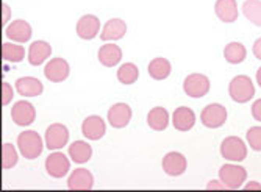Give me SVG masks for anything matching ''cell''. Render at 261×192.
<instances>
[{"mask_svg": "<svg viewBox=\"0 0 261 192\" xmlns=\"http://www.w3.org/2000/svg\"><path fill=\"white\" fill-rule=\"evenodd\" d=\"M17 147L23 158L35 159L42 153V139L36 131H22L17 136Z\"/></svg>", "mask_w": 261, "mask_h": 192, "instance_id": "1", "label": "cell"}, {"mask_svg": "<svg viewBox=\"0 0 261 192\" xmlns=\"http://www.w3.org/2000/svg\"><path fill=\"white\" fill-rule=\"evenodd\" d=\"M228 92L236 103H246L255 95V86L247 75H238L230 81Z\"/></svg>", "mask_w": 261, "mask_h": 192, "instance_id": "2", "label": "cell"}, {"mask_svg": "<svg viewBox=\"0 0 261 192\" xmlns=\"http://www.w3.org/2000/svg\"><path fill=\"white\" fill-rule=\"evenodd\" d=\"M221 155L228 161L240 162V161L246 159L247 147L241 138L230 136V138H225L221 144Z\"/></svg>", "mask_w": 261, "mask_h": 192, "instance_id": "3", "label": "cell"}, {"mask_svg": "<svg viewBox=\"0 0 261 192\" xmlns=\"http://www.w3.org/2000/svg\"><path fill=\"white\" fill-rule=\"evenodd\" d=\"M219 178L225 184L227 189H240L241 184L247 178V172L244 167L236 164H225L219 171Z\"/></svg>", "mask_w": 261, "mask_h": 192, "instance_id": "4", "label": "cell"}, {"mask_svg": "<svg viewBox=\"0 0 261 192\" xmlns=\"http://www.w3.org/2000/svg\"><path fill=\"white\" fill-rule=\"evenodd\" d=\"M200 119L206 128H219L227 121V109L219 103H211L203 108Z\"/></svg>", "mask_w": 261, "mask_h": 192, "instance_id": "5", "label": "cell"}, {"mask_svg": "<svg viewBox=\"0 0 261 192\" xmlns=\"http://www.w3.org/2000/svg\"><path fill=\"white\" fill-rule=\"evenodd\" d=\"M183 89L189 97L200 99V97H203V95H206L210 91V80L202 74L188 75L185 83H183Z\"/></svg>", "mask_w": 261, "mask_h": 192, "instance_id": "6", "label": "cell"}, {"mask_svg": "<svg viewBox=\"0 0 261 192\" xmlns=\"http://www.w3.org/2000/svg\"><path fill=\"white\" fill-rule=\"evenodd\" d=\"M69 141V131L61 124H54L45 131V146L49 150H58Z\"/></svg>", "mask_w": 261, "mask_h": 192, "instance_id": "7", "label": "cell"}, {"mask_svg": "<svg viewBox=\"0 0 261 192\" xmlns=\"http://www.w3.org/2000/svg\"><path fill=\"white\" fill-rule=\"evenodd\" d=\"M11 117L16 125L27 127L35 122L36 111L32 103H29L25 100H20V102H16V105L11 108Z\"/></svg>", "mask_w": 261, "mask_h": 192, "instance_id": "8", "label": "cell"}, {"mask_svg": "<svg viewBox=\"0 0 261 192\" xmlns=\"http://www.w3.org/2000/svg\"><path fill=\"white\" fill-rule=\"evenodd\" d=\"M69 167H70L69 159L66 158L64 153L60 152L49 155V158L45 159V171L54 178H63L69 172Z\"/></svg>", "mask_w": 261, "mask_h": 192, "instance_id": "9", "label": "cell"}, {"mask_svg": "<svg viewBox=\"0 0 261 192\" xmlns=\"http://www.w3.org/2000/svg\"><path fill=\"white\" fill-rule=\"evenodd\" d=\"M44 75L47 80H50L54 83H60L69 77V64L63 58H54L47 63L44 67Z\"/></svg>", "mask_w": 261, "mask_h": 192, "instance_id": "10", "label": "cell"}, {"mask_svg": "<svg viewBox=\"0 0 261 192\" xmlns=\"http://www.w3.org/2000/svg\"><path fill=\"white\" fill-rule=\"evenodd\" d=\"M132 119V108L125 103H116L108 111V122L114 128H124Z\"/></svg>", "mask_w": 261, "mask_h": 192, "instance_id": "11", "label": "cell"}, {"mask_svg": "<svg viewBox=\"0 0 261 192\" xmlns=\"http://www.w3.org/2000/svg\"><path fill=\"white\" fill-rule=\"evenodd\" d=\"M163 171L171 175L178 177L186 171V158L178 152H171L163 158Z\"/></svg>", "mask_w": 261, "mask_h": 192, "instance_id": "12", "label": "cell"}, {"mask_svg": "<svg viewBox=\"0 0 261 192\" xmlns=\"http://www.w3.org/2000/svg\"><path fill=\"white\" fill-rule=\"evenodd\" d=\"M82 131H83L85 138H88L91 141H97V139L103 138V134L107 131V127H105V122H103L102 117L89 116V117L85 119V122L82 125Z\"/></svg>", "mask_w": 261, "mask_h": 192, "instance_id": "13", "label": "cell"}, {"mask_svg": "<svg viewBox=\"0 0 261 192\" xmlns=\"http://www.w3.org/2000/svg\"><path fill=\"white\" fill-rule=\"evenodd\" d=\"M99 30H100V20L92 14L83 16L77 23V35L82 39H94L97 36Z\"/></svg>", "mask_w": 261, "mask_h": 192, "instance_id": "14", "label": "cell"}, {"mask_svg": "<svg viewBox=\"0 0 261 192\" xmlns=\"http://www.w3.org/2000/svg\"><path fill=\"white\" fill-rule=\"evenodd\" d=\"M7 38L16 42H27L32 38V27L25 20H14L7 27Z\"/></svg>", "mask_w": 261, "mask_h": 192, "instance_id": "15", "label": "cell"}, {"mask_svg": "<svg viewBox=\"0 0 261 192\" xmlns=\"http://www.w3.org/2000/svg\"><path fill=\"white\" fill-rule=\"evenodd\" d=\"M172 124L178 131H188V130H191L196 124V114L191 108L181 106V108L174 111Z\"/></svg>", "mask_w": 261, "mask_h": 192, "instance_id": "16", "label": "cell"}, {"mask_svg": "<svg viewBox=\"0 0 261 192\" xmlns=\"http://www.w3.org/2000/svg\"><path fill=\"white\" fill-rule=\"evenodd\" d=\"M94 184V178L88 169H77L70 174L67 180V187L72 190H88Z\"/></svg>", "mask_w": 261, "mask_h": 192, "instance_id": "17", "label": "cell"}, {"mask_svg": "<svg viewBox=\"0 0 261 192\" xmlns=\"http://www.w3.org/2000/svg\"><path fill=\"white\" fill-rule=\"evenodd\" d=\"M16 91L23 97H36L44 91L42 83L33 77H22L16 81Z\"/></svg>", "mask_w": 261, "mask_h": 192, "instance_id": "18", "label": "cell"}, {"mask_svg": "<svg viewBox=\"0 0 261 192\" xmlns=\"http://www.w3.org/2000/svg\"><path fill=\"white\" fill-rule=\"evenodd\" d=\"M127 33V25L125 22L121 19H111L105 23L103 32L100 33L102 41H117L124 38Z\"/></svg>", "mask_w": 261, "mask_h": 192, "instance_id": "19", "label": "cell"}, {"mask_svg": "<svg viewBox=\"0 0 261 192\" xmlns=\"http://www.w3.org/2000/svg\"><path fill=\"white\" fill-rule=\"evenodd\" d=\"M52 53V47L44 42V41H36L30 45L29 50V63L32 66H41Z\"/></svg>", "mask_w": 261, "mask_h": 192, "instance_id": "20", "label": "cell"}, {"mask_svg": "<svg viewBox=\"0 0 261 192\" xmlns=\"http://www.w3.org/2000/svg\"><path fill=\"white\" fill-rule=\"evenodd\" d=\"M122 60V50L116 44H105L99 49V61L105 67H114Z\"/></svg>", "mask_w": 261, "mask_h": 192, "instance_id": "21", "label": "cell"}, {"mask_svg": "<svg viewBox=\"0 0 261 192\" xmlns=\"http://www.w3.org/2000/svg\"><path fill=\"white\" fill-rule=\"evenodd\" d=\"M216 16L222 22H234L238 19V5H236V0H218L215 5Z\"/></svg>", "mask_w": 261, "mask_h": 192, "instance_id": "22", "label": "cell"}, {"mask_svg": "<svg viewBox=\"0 0 261 192\" xmlns=\"http://www.w3.org/2000/svg\"><path fill=\"white\" fill-rule=\"evenodd\" d=\"M147 124L152 130H156V131H163L168 128L169 125V114L164 108L161 106H156L153 109L149 111L147 114Z\"/></svg>", "mask_w": 261, "mask_h": 192, "instance_id": "23", "label": "cell"}, {"mask_svg": "<svg viewBox=\"0 0 261 192\" xmlns=\"http://www.w3.org/2000/svg\"><path fill=\"white\" fill-rule=\"evenodd\" d=\"M92 155V149L89 144L83 142V141H77L74 144H70L69 146V156L74 162L77 164H83V162H88L89 158Z\"/></svg>", "mask_w": 261, "mask_h": 192, "instance_id": "24", "label": "cell"}, {"mask_svg": "<svg viewBox=\"0 0 261 192\" xmlns=\"http://www.w3.org/2000/svg\"><path fill=\"white\" fill-rule=\"evenodd\" d=\"M171 74V63L166 58H155L149 64V75L153 80H164Z\"/></svg>", "mask_w": 261, "mask_h": 192, "instance_id": "25", "label": "cell"}, {"mask_svg": "<svg viewBox=\"0 0 261 192\" xmlns=\"http://www.w3.org/2000/svg\"><path fill=\"white\" fill-rule=\"evenodd\" d=\"M246 47L241 42H230L224 49V58L230 64H240L246 60Z\"/></svg>", "mask_w": 261, "mask_h": 192, "instance_id": "26", "label": "cell"}, {"mask_svg": "<svg viewBox=\"0 0 261 192\" xmlns=\"http://www.w3.org/2000/svg\"><path fill=\"white\" fill-rule=\"evenodd\" d=\"M243 13L253 25L261 27V0H246L243 5Z\"/></svg>", "mask_w": 261, "mask_h": 192, "instance_id": "27", "label": "cell"}, {"mask_svg": "<svg viewBox=\"0 0 261 192\" xmlns=\"http://www.w3.org/2000/svg\"><path fill=\"white\" fill-rule=\"evenodd\" d=\"M2 55H4V60H7L10 63H20L23 60V57H25V49H23L22 45L7 42L2 47Z\"/></svg>", "mask_w": 261, "mask_h": 192, "instance_id": "28", "label": "cell"}, {"mask_svg": "<svg viewBox=\"0 0 261 192\" xmlns=\"http://www.w3.org/2000/svg\"><path fill=\"white\" fill-rule=\"evenodd\" d=\"M139 77V70L135 64L132 63H125L119 67L117 70V78H119L121 83L124 85H133Z\"/></svg>", "mask_w": 261, "mask_h": 192, "instance_id": "29", "label": "cell"}, {"mask_svg": "<svg viewBox=\"0 0 261 192\" xmlns=\"http://www.w3.org/2000/svg\"><path fill=\"white\" fill-rule=\"evenodd\" d=\"M17 164V153L16 149L11 146V144H4L2 149V166L4 169H11L13 166Z\"/></svg>", "mask_w": 261, "mask_h": 192, "instance_id": "30", "label": "cell"}, {"mask_svg": "<svg viewBox=\"0 0 261 192\" xmlns=\"http://www.w3.org/2000/svg\"><path fill=\"white\" fill-rule=\"evenodd\" d=\"M247 142L255 152H261V127H252L247 131Z\"/></svg>", "mask_w": 261, "mask_h": 192, "instance_id": "31", "label": "cell"}, {"mask_svg": "<svg viewBox=\"0 0 261 192\" xmlns=\"http://www.w3.org/2000/svg\"><path fill=\"white\" fill-rule=\"evenodd\" d=\"M13 99V88L8 83L2 85V105H8Z\"/></svg>", "mask_w": 261, "mask_h": 192, "instance_id": "32", "label": "cell"}, {"mask_svg": "<svg viewBox=\"0 0 261 192\" xmlns=\"http://www.w3.org/2000/svg\"><path fill=\"white\" fill-rule=\"evenodd\" d=\"M252 116L256 119V121L261 122V99H258V100L252 105Z\"/></svg>", "mask_w": 261, "mask_h": 192, "instance_id": "33", "label": "cell"}, {"mask_svg": "<svg viewBox=\"0 0 261 192\" xmlns=\"http://www.w3.org/2000/svg\"><path fill=\"white\" fill-rule=\"evenodd\" d=\"M10 14H11V11H10V7H8L7 4H4V5H2V25H5V23L8 22V19H10Z\"/></svg>", "mask_w": 261, "mask_h": 192, "instance_id": "34", "label": "cell"}, {"mask_svg": "<svg viewBox=\"0 0 261 192\" xmlns=\"http://www.w3.org/2000/svg\"><path fill=\"white\" fill-rule=\"evenodd\" d=\"M252 50H253V55H255L258 60H261V38L255 41V44H253V47H252Z\"/></svg>", "mask_w": 261, "mask_h": 192, "instance_id": "35", "label": "cell"}, {"mask_svg": "<svg viewBox=\"0 0 261 192\" xmlns=\"http://www.w3.org/2000/svg\"><path fill=\"white\" fill-rule=\"evenodd\" d=\"M208 189H225V184L222 183H219V181H211L210 184H208Z\"/></svg>", "mask_w": 261, "mask_h": 192, "instance_id": "36", "label": "cell"}, {"mask_svg": "<svg viewBox=\"0 0 261 192\" xmlns=\"http://www.w3.org/2000/svg\"><path fill=\"white\" fill-rule=\"evenodd\" d=\"M246 189H258V190H261V184H258V183H249V184H246Z\"/></svg>", "mask_w": 261, "mask_h": 192, "instance_id": "37", "label": "cell"}, {"mask_svg": "<svg viewBox=\"0 0 261 192\" xmlns=\"http://www.w3.org/2000/svg\"><path fill=\"white\" fill-rule=\"evenodd\" d=\"M256 81H258V85L261 86V67H259L258 72H256Z\"/></svg>", "mask_w": 261, "mask_h": 192, "instance_id": "38", "label": "cell"}]
</instances>
